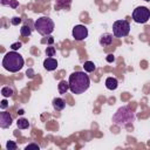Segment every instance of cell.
Here are the masks:
<instances>
[{
    "label": "cell",
    "instance_id": "cell-15",
    "mask_svg": "<svg viewBox=\"0 0 150 150\" xmlns=\"http://www.w3.org/2000/svg\"><path fill=\"white\" fill-rule=\"evenodd\" d=\"M20 34L22 36H29L32 34V28L29 27V25H23L21 28H20Z\"/></svg>",
    "mask_w": 150,
    "mask_h": 150
},
{
    "label": "cell",
    "instance_id": "cell-1",
    "mask_svg": "<svg viewBox=\"0 0 150 150\" xmlns=\"http://www.w3.org/2000/svg\"><path fill=\"white\" fill-rule=\"evenodd\" d=\"M69 90L73 94H82L90 86V79L84 71H74L69 75Z\"/></svg>",
    "mask_w": 150,
    "mask_h": 150
},
{
    "label": "cell",
    "instance_id": "cell-16",
    "mask_svg": "<svg viewBox=\"0 0 150 150\" xmlns=\"http://www.w3.org/2000/svg\"><path fill=\"white\" fill-rule=\"evenodd\" d=\"M83 68H84V71H87V73H91V71L95 70L96 67H95L94 62H91V61H86L84 64H83Z\"/></svg>",
    "mask_w": 150,
    "mask_h": 150
},
{
    "label": "cell",
    "instance_id": "cell-26",
    "mask_svg": "<svg viewBox=\"0 0 150 150\" xmlns=\"http://www.w3.org/2000/svg\"><path fill=\"white\" fill-rule=\"evenodd\" d=\"M19 114H20V115H22V114H23V110H22V109H21V110H19Z\"/></svg>",
    "mask_w": 150,
    "mask_h": 150
},
{
    "label": "cell",
    "instance_id": "cell-5",
    "mask_svg": "<svg viewBox=\"0 0 150 150\" xmlns=\"http://www.w3.org/2000/svg\"><path fill=\"white\" fill-rule=\"evenodd\" d=\"M130 32V23L127 20H117L112 23V35L115 38H124Z\"/></svg>",
    "mask_w": 150,
    "mask_h": 150
},
{
    "label": "cell",
    "instance_id": "cell-10",
    "mask_svg": "<svg viewBox=\"0 0 150 150\" xmlns=\"http://www.w3.org/2000/svg\"><path fill=\"white\" fill-rule=\"evenodd\" d=\"M111 42H112V34L105 33V34L101 35V38H100V45L101 46L107 47V46H110Z\"/></svg>",
    "mask_w": 150,
    "mask_h": 150
},
{
    "label": "cell",
    "instance_id": "cell-22",
    "mask_svg": "<svg viewBox=\"0 0 150 150\" xmlns=\"http://www.w3.org/2000/svg\"><path fill=\"white\" fill-rule=\"evenodd\" d=\"M20 22H21V18H19V16H14V18L12 19V25H14V26L19 25Z\"/></svg>",
    "mask_w": 150,
    "mask_h": 150
},
{
    "label": "cell",
    "instance_id": "cell-12",
    "mask_svg": "<svg viewBox=\"0 0 150 150\" xmlns=\"http://www.w3.org/2000/svg\"><path fill=\"white\" fill-rule=\"evenodd\" d=\"M53 107H54V109L57 110V111L63 110L64 107H66V102H64L63 98H61V97H55V98L53 100Z\"/></svg>",
    "mask_w": 150,
    "mask_h": 150
},
{
    "label": "cell",
    "instance_id": "cell-7",
    "mask_svg": "<svg viewBox=\"0 0 150 150\" xmlns=\"http://www.w3.org/2000/svg\"><path fill=\"white\" fill-rule=\"evenodd\" d=\"M88 36V28L84 25H76L73 28V38L77 41H82Z\"/></svg>",
    "mask_w": 150,
    "mask_h": 150
},
{
    "label": "cell",
    "instance_id": "cell-2",
    "mask_svg": "<svg viewBox=\"0 0 150 150\" xmlns=\"http://www.w3.org/2000/svg\"><path fill=\"white\" fill-rule=\"evenodd\" d=\"M23 63H25L23 57L15 50L8 52L2 59L4 68L11 73H16V71L21 70V68L23 67Z\"/></svg>",
    "mask_w": 150,
    "mask_h": 150
},
{
    "label": "cell",
    "instance_id": "cell-27",
    "mask_svg": "<svg viewBox=\"0 0 150 150\" xmlns=\"http://www.w3.org/2000/svg\"><path fill=\"white\" fill-rule=\"evenodd\" d=\"M144 1H150V0H144Z\"/></svg>",
    "mask_w": 150,
    "mask_h": 150
},
{
    "label": "cell",
    "instance_id": "cell-11",
    "mask_svg": "<svg viewBox=\"0 0 150 150\" xmlns=\"http://www.w3.org/2000/svg\"><path fill=\"white\" fill-rule=\"evenodd\" d=\"M105 87L109 90H115L118 87V81L116 77H107L105 80Z\"/></svg>",
    "mask_w": 150,
    "mask_h": 150
},
{
    "label": "cell",
    "instance_id": "cell-24",
    "mask_svg": "<svg viewBox=\"0 0 150 150\" xmlns=\"http://www.w3.org/2000/svg\"><path fill=\"white\" fill-rule=\"evenodd\" d=\"M7 107H8L7 101H6V100H2V101L0 102V108H1V109H6Z\"/></svg>",
    "mask_w": 150,
    "mask_h": 150
},
{
    "label": "cell",
    "instance_id": "cell-14",
    "mask_svg": "<svg viewBox=\"0 0 150 150\" xmlns=\"http://www.w3.org/2000/svg\"><path fill=\"white\" fill-rule=\"evenodd\" d=\"M16 125H18L19 129H27L29 127V122L26 118H19L16 121Z\"/></svg>",
    "mask_w": 150,
    "mask_h": 150
},
{
    "label": "cell",
    "instance_id": "cell-23",
    "mask_svg": "<svg viewBox=\"0 0 150 150\" xmlns=\"http://www.w3.org/2000/svg\"><path fill=\"white\" fill-rule=\"evenodd\" d=\"M9 6H11L12 8H16V7L19 6V2H18L16 0H9Z\"/></svg>",
    "mask_w": 150,
    "mask_h": 150
},
{
    "label": "cell",
    "instance_id": "cell-19",
    "mask_svg": "<svg viewBox=\"0 0 150 150\" xmlns=\"http://www.w3.org/2000/svg\"><path fill=\"white\" fill-rule=\"evenodd\" d=\"M46 55H47L48 57L54 56V55H55V48H54V47H47V49H46Z\"/></svg>",
    "mask_w": 150,
    "mask_h": 150
},
{
    "label": "cell",
    "instance_id": "cell-17",
    "mask_svg": "<svg viewBox=\"0 0 150 150\" xmlns=\"http://www.w3.org/2000/svg\"><path fill=\"white\" fill-rule=\"evenodd\" d=\"M1 95L4 97H11L13 95V89L11 87H2L1 88Z\"/></svg>",
    "mask_w": 150,
    "mask_h": 150
},
{
    "label": "cell",
    "instance_id": "cell-25",
    "mask_svg": "<svg viewBox=\"0 0 150 150\" xmlns=\"http://www.w3.org/2000/svg\"><path fill=\"white\" fill-rule=\"evenodd\" d=\"M114 60H115V57H114L112 54H109V55L107 56V61H108V62H112Z\"/></svg>",
    "mask_w": 150,
    "mask_h": 150
},
{
    "label": "cell",
    "instance_id": "cell-13",
    "mask_svg": "<svg viewBox=\"0 0 150 150\" xmlns=\"http://www.w3.org/2000/svg\"><path fill=\"white\" fill-rule=\"evenodd\" d=\"M57 89H59V93L60 94H66L68 90H69V82H67V81H64V80H62V81H60V83H59V86H57Z\"/></svg>",
    "mask_w": 150,
    "mask_h": 150
},
{
    "label": "cell",
    "instance_id": "cell-4",
    "mask_svg": "<svg viewBox=\"0 0 150 150\" xmlns=\"http://www.w3.org/2000/svg\"><path fill=\"white\" fill-rule=\"evenodd\" d=\"M34 27L39 34L46 36L53 33L55 25H54V21L49 16H41L34 22Z\"/></svg>",
    "mask_w": 150,
    "mask_h": 150
},
{
    "label": "cell",
    "instance_id": "cell-3",
    "mask_svg": "<svg viewBox=\"0 0 150 150\" xmlns=\"http://www.w3.org/2000/svg\"><path fill=\"white\" fill-rule=\"evenodd\" d=\"M136 116L135 112L127 105L121 107L115 115L112 116V122L117 125V127H127L128 124H131L135 121Z\"/></svg>",
    "mask_w": 150,
    "mask_h": 150
},
{
    "label": "cell",
    "instance_id": "cell-18",
    "mask_svg": "<svg viewBox=\"0 0 150 150\" xmlns=\"http://www.w3.org/2000/svg\"><path fill=\"white\" fill-rule=\"evenodd\" d=\"M6 149L7 150H15L16 149V143L13 142V141H8L6 143Z\"/></svg>",
    "mask_w": 150,
    "mask_h": 150
},
{
    "label": "cell",
    "instance_id": "cell-21",
    "mask_svg": "<svg viewBox=\"0 0 150 150\" xmlns=\"http://www.w3.org/2000/svg\"><path fill=\"white\" fill-rule=\"evenodd\" d=\"M21 46H22V43L18 41V42H15V43H12L11 48H12V50H18L19 48H21Z\"/></svg>",
    "mask_w": 150,
    "mask_h": 150
},
{
    "label": "cell",
    "instance_id": "cell-9",
    "mask_svg": "<svg viewBox=\"0 0 150 150\" xmlns=\"http://www.w3.org/2000/svg\"><path fill=\"white\" fill-rule=\"evenodd\" d=\"M43 67L46 70L48 71H52V70H55L57 68V61L53 57H47L45 61H43Z\"/></svg>",
    "mask_w": 150,
    "mask_h": 150
},
{
    "label": "cell",
    "instance_id": "cell-8",
    "mask_svg": "<svg viewBox=\"0 0 150 150\" xmlns=\"http://www.w3.org/2000/svg\"><path fill=\"white\" fill-rule=\"evenodd\" d=\"M12 122H13V118H12V116L9 115V112L2 111V112L0 114V127H1L2 129H6V128L11 127Z\"/></svg>",
    "mask_w": 150,
    "mask_h": 150
},
{
    "label": "cell",
    "instance_id": "cell-6",
    "mask_svg": "<svg viewBox=\"0 0 150 150\" xmlns=\"http://www.w3.org/2000/svg\"><path fill=\"white\" fill-rule=\"evenodd\" d=\"M150 19V9L144 6L136 7L132 12V20L137 23H145Z\"/></svg>",
    "mask_w": 150,
    "mask_h": 150
},
{
    "label": "cell",
    "instance_id": "cell-20",
    "mask_svg": "<svg viewBox=\"0 0 150 150\" xmlns=\"http://www.w3.org/2000/svg\"><path fill=\"white\" fill-rule=\"evenodd\" d=\"M26 150H30V149H35V150H39L40 149V146L38 145V144H35V143H30V144H28L26 148H25Z\"/></svg>",
    "mask_w": 150,
    "mask_h": 150
}]
</instances>
